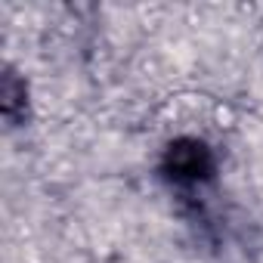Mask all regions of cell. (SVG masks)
<instances>
[{
	"instance_id": "obj_1",
	"label": "cell",
	"mask_w": 263,
	"mask_h": 263,
	"mask_svg": "<svg viewBox=\"0 0 263 263\" xmlns=\"http://www.w3.org/2000/svg\"><path fill=\"white\" fill-rule=\"evenodd\" d=\"M161 177L171 189L195 195L208 189L217 177V155L198 137H177L161 152Z\"/></svg>"
},
{
	"instance_id": "obj_2",
	"label": "cell",
	"mask_w": 263,
	"mask_h": 263,
	"mask_svg": "<svg viewBox=\"0 0 263 263\" xmlns=\"http://www.w3.org/2000/svg\"><path fill=\"white\" fill-rule=\"evenodd\" d=\"M0 111H4L10 127H19L28 118V84L13 68L4 71V84H0Z\"/></svg>"
}]
</instances>
